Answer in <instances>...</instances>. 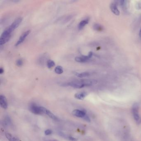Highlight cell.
Listing matches in <instances>:
<instances>
[{"label":"cell","mask_w":141,"mask_h":141,"mask_svg":"<svg viewBox=\"0 0 141 141\" xmlns=\"http://www.w3.org/2000/svg\"><path fill=\"white\" fill-rule=\"evenodd\" d=\"M97 81L94 79H82L80 80L73 81L67 83H63V86H70L75 89H81L86 87L92 86L96 84Z\"/></svg>","instance_id":"cell-1"},{"label":"cell","mask_w":141,"mask_h":141,"mask_svg":"<svg viewBox=\"0 0 141 141\" xmlns=\"http://www.w3.org/2000/svg\"><path fill=\"white\" fill-rule=\"evenodd\" d=\"M22 20L23 19L21 18H18L16 20H15L14 22H13L3 32L1 35L0 39L10 37L11 33L19 26V25H20Z\"/></svg>","instance_id":"cell-2"},{"label":"cell","mask_w":141,"mask_h":141,"mask_svg":"<svg viewBox=\"0 0 141 141\" xmlns=\"http://www.w3.org/2000/svg\"><path fill=\"white\" fill-rule=\"evenodd\" d=\"M139 106L138 104L137 103H134L132 106V112L134 118L137 122H140V118L139 115Z\"/></svg>","instance_id":"cell-3"},{"label":"cell","mask_w":141,"mask_h":141,"mask_svg":"<svg viewBox=\"0 0 141 141\" xmlns=\"http://www.w3.org/2000/svg\"><path fill=\"white\" fill-rule=\"evenodd\" d=\"M93 55V52H90L87 55H83L81 57H77L75 58V61L78 63H85L90 60Z\"/></svg>","instance_id":"cell-4"},{"label":"cell","mask_w":141,"mask_h":141,"mask_svg":"<svg viewBox=\"0 0 141 141\" xmlns=\"http://www.w3.org/2000/svg\"><path fill=\"white\" fill-rule=\"evenodd\" d=\"M29 108L31 112L34 114L36 115L43 114L41 109V106H39L33 103L30 105Z\"/></svg>","instance_id":"cell-5"},{"label":"cell","mask_w":141,"mask_h":141,"mask_svg":"<svg viewBox=\"0 0 141 141\" xmlns=\"http://www.w3.org/2000/svg\"><path fill=\"white\" fill-rule=\"evenodd\" d=\"M30 32L31 31L30 30H28L26 32H24V33L21 35L18 42H17L15 44V47H18V46L20 45L23 43V42H24V41L25 40V39L26 38V37L29 35Z\"/></svg>","instance_id":"cell-6"},{"label":"cell","mask_w":141,"mask_h":141,"mask_svg":"<svg viewBox=\"0 0 141 141\" xmlns=\"http://www.w3.org/2000/svg\"><path fill=\"white\" fill-rule=\"evenodd\" d=\"M41 109H42V112L43 114H45L53 120H58V118L48 110L42 106H41Z\"/></svg>","instance_id":"cell-7"},{"label":"cell","mask_w":141,"mask_h":141,"mask_svg":"<svg viewBox=\"0 0 141 141\" xmlns=\"http://www.w3.org/2000/svg\"><path fill=\"white\" fill-rule=\"evenodd\" d=\"M72 114L77 117L84 118L86 115V111L80 110H74L72 112Z\"/></svg>","instance_id":"cell-8"},{"label":"cell","mask_w":141,"mask_h":141,"mask_svg":"<svg viewBox=\"0 0 141 141\" xmlns=\"http://www.w3.org/2000/svg\"><path fill=\"white\" fill-rule=\"evenodd\" d=\"M0 105L4 109H6L8 107V103L6 97L3 95L0 96Z\"/></svg>","instance_id":"cell-9"},{"label":"cell","mask_w":141,"mask_h":141,"mask_svg":"<svg viewBox=\"0 0 141 141\" xmlns=\"http://www.w3.org/2000/svg\"><path fill=\"white\" fill-rule=\"evenodd\" d=\"M110 8L112 13H113L114 15L117 16L120 15V12L118 8H117V3H115V2L111 3L110 6Z\"/></svg>","instance_id":"cell-10"},{"label":"cell","mask_w":141,"mask_h":141,"mask_svg":"<svg viewBox=\"0 0 141 141\" xmlns=\"http://www.w3.org/2000/svg\"><path fill=\"white\" fill-rule=\"evenodd\" d=\"M90 21L89 18H87L82 20L78 24V28L79 30H81L82 29L84 26H85L87 24H88L89 22Z\"/></svg>","instance_id":"cell-11"},{"label":"cell","mask_w":141,"mask_h":141,"mask_svg":"<svg viewBox=\"0 0 141 141\" xmlns=\"http://www.w3.org/2000/svg\"><path fill=\"white\" fill-rule=\"evenodd\" d=\"M5 137L9 141H20L18 137L12 135L10 133L6 132L5 134Z\"/></svg>","instance_id":"cell-12"},{"label":"cell","mask_w":141,"mask_h":141,"mask_svg":"<svg viewBox=\"0 0 141 141\" xmlns=\"http://www.w3.org/2000/svg\"><path fill=\"white\" fill-rule=\"evenodd\" d=\"M87 95V94L86 92H82L77 93L74 95V97L76 98L79 100H83Z\"/></svg>","instance_id":"cell-13"},{"label":"cell","mask_w":141,"mask_h":141,"mask_svg":"<svg viewBox=\"0 0 141 141\" xmlns=\"http://www.w3.org/2000/svg\"><path fill=\"white\" fill-rule=\"evenodd\" d=\"M75 75L79 78H84L86 77H89L91 75V73L89 72H84L80 73L76 72Z\"/></svg>","instance_id":"cell-14"},{"label":"cell","mask_w":141,"mask_h":141,"mask_svg":"<svg viewBox=\"0 0 141 141\" xmlns=\"http://www.w3.org/2000/svg\"><path fill=\"white\" fill-rule=\"evenodd\" d=\"M55 72L57 74H61L63 72V69L61 66H57L55 69Z\"/></svg>","instance_id":"cell-15"},{"label":"cell","mask_w":141,"mask_h":141,"mask_svg":"<svg viewBox=\"0 0 141 141\" xmlns=\"http://www.w3.org/2000/svg\"><path fill=\"white\" fill-rule=\"evenodd\" d=\"M55 66V63L53 61L51 60H49L47 62V66L48 68L50 69L54 67Z\"/></svg>","instance_id":"cell-16"},{"label":"cell","mask_w":141,"mask_h":141,"mask_svg":"<svg viewBox=\"0 0 141 141\" xmlns=\"http://www.w3.org/2000/svg\"><path fill=\"white\" fill-rule=\"evenodd\" d=\"M94 29L95 30L98 31H101L103 29V26H101V25H100L98 24H95L93 26Z\"/></svg>","instance_id":"cell-17"},{"label":"cell","mask_w":141,"mask_h":141,"mask_svg":"<svg viewBox=\"0 0 141 141\" xmlns=\"http://www.w3.org/2000/svg\"><path fill=\"white\" fill-rule=\"evenodd\" d=\"M17 66H18V67H20L21 66H23V62L22 60L19 59L17 60L16 63Z\"/></svg>","instance_id":"cell-18"},{"label":"cell","mask_w":141,"mask_h":141,"mask_svg":"<svg viewBox=\"0 0 141 141\" xmlns=\"http://www.w3.org/2000/svg\"><path fill=\"white\" fill-rule=\"evenodd\" d=\"M44 133L46 135H49L52 133V131L51 130L48 129V130H47L45 131Z\"/></svg>","instance_id":"cell-19"},{"label":"cell","mask_w":141,"mask_h":141,"mask_svg":"<svg viewBox=\"0 0 141 141\" xmlns=\"http://www.w3.org/2000/svg\"><path fill=\"white\" fill-rule=\"evenodd\" d=\"M5 123L6 125H9L10 123V119L8 117H7L5 120Z\"/></svg>","instance_id":"cell-20"},{"label":"cell","mask_w":141,"mask_h":141,"mask_svg":"<svg viewBox=\"0 0 141 141\" xmlns=\"http://www.w3.org/2000/svg\"><path fill=\"white\" fill-rule=\"evenodd\" d=\"M68 139L70 141H77V139L74 138V137H72V136H69L68 137Z\"/></svg>","instance_id":"cell-21"},{"label":"cell","mask_w":141,"mask_h":141,"mask_svg":"<svg viewBox=\"0 0 141 141\" xmlns=\"http://www.w3.org/2000/svg\"><path fill=\"white\" fill-rule=\"evenodd\" d=\"M83 118H84V119L85 120H86V121H87V122H90V119L89 117L87 115L85 116V117H84Z\"/></svg>","instance_id":"cell-22"},{"label":"cell","mask_w":141,"mask_h":141,"mask_svg":"<svg viewBox=\"0 0 141 141\" xmlns=\"http://www.w3.org/2000/svg\"><path fill=\"white\" fill-rule=\"evenodd\" d=\"M4 71L3 68L1 67V68H0V74H2L4 73Z\"/></svg>","instance_id":"cell-23"},{"label":"cell","mask_w":141,"mask_h":141,"mask_svg":"<svg viewBox=\"0 0 141 141\" xmlns=\"http://www.w3.org/2000/svg\"><path fill=\"white\" fill-rule=\"evenodd\" d=\"M140 34V38L141 39V29H140V34Z\"/></svg>","instance_id":"cell-24"},{"label":"cell","mask_w":141,"mask_h":141,"mask_svg":"<svg viewBox=\"0 0 141 141\" xmlns=\"http://www.w3.org/2000/svg\"></svg>","instance_id":"cell-25"}]
</instances>
